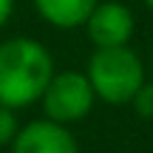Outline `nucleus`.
Listing matches in <instances>:
<instances>
[{
	"mask_svg": "<svg viewBox=\"0 0 153 153\" xmlns=\"http://www.w3.org/2000/svg\"><path fill=\"white\" fill-rule=\"evenodd\" d=\"M54 76L48 48L31 37H14L0 43V105L17 111L43 97Z\"/></svg>",
	"mask_w": 153,
	"mask_h": 153,
	"instance_id": "f257e3e1",
	"label": "nucleus"
},
{
	"mask_svg": "<svg viewBox=\"0 0 153 153\" xmlns=\"http://www.w3.org/2000/svg\"><path fill=\"white\" fill-rule=\"evenodd\" d=\"M11 11H14V0H0V28L9 23Z\"/></svg>",
	"mask_w": 153,
	"mask_h": 153,
	"instance_id": "1a4fd4ad",
	"label": "nucleus"
},
{
	"mask_svg": "<svg viewBox=\"0 0 153 153\" xmlns=\"http://www.w3.org/2000/svg\"><path fill=\"white\" fill-rule=\"evenodd\" d=\"M85 76L97 99H105L108 105H128L145 85V65L139 54L128 45L97 48L88 62Z\"/></svg>",
	"mask_w": 153,
	"mask_h": 153,
	"instance_id": "f03ea898",
	"label": "nucleus"
},
{
	"mask_svg": "<svg viewBox=\"0 0 153 153\" xmlns=\"http://www.w3.org/2000/svg\"><path fill=\"white\" fill-rule=\"evenodd\" d=\"M97 3L99 0H34V9L45 23L57 28H79L85 26Z\"/></svg>",
	"mask_w": 153,
	"mask_h": 153,
	"instance_id": "423d86ee",
	"label": "nucleus"
},
{
	"mask_svg": "<svg viewBox=\"0 0 153 153\" xmlns=\"http://www.w3.org/2000/svg\"><path fill=\"white\" fill-rule=\"evenodd\" d=\"M145 6H150V9H153V0H145Z\"/></svg>",
	"mask_w": 153,
	"mask_h": 153,
	"instance_id": "9d476101",
	"label": "nucleus"
},
{
	"mask_svg": "<svg viewBox=\"0 0 153 153\" xmlns=\"http://www.w3.org/2000/svg\"><path fill=\"white\" fill-rule=\"evenodd\" d=\"M40 99H43L45 119L71 125V122H79L82 116L91 114L97 94L82 71H60L48 79Z\"/></svg>",
	"mask_w": 153,
	"mask_h": 153,
	"instance_id": "7ed1b4c3",
	"label": "nucleus"
},
{
	"mask_svg": "<svg viewBox=\"0 0 153 153\" xmlns=\"http://www.w3.org/2000/svg\"><path fill=\"white\" fill-rule=\"evenodd\" d=\"M85 31L97 48L128 45V40L133 37V14L125 3L105 0V3H97L94 11L88 14Z\"/></svg>",
	"mask_w": 153,
	"mask_h": 153,
	"instance_id": "20e7f679",
	"label": "nucleus"
},
{
	"mask_svg": "<svg viewBox=\"0 0 153 153\" xmlns=\"http://www.w3.org/2000/svg\"><path fill=\"white\" fill-rule=\"evenodd\" d=\"M131 102H133V108H136V114L142 119H153V82H145Z\"/></svg>",
	"mask_w": 153,
	"mask_h": 153,
	"instance_id": "6e6552de",
	"label": "nucleus"
},
{
	"mask_svg": "<svg viewBox=\"0 0 153 153\" xmlns=\"http://www.w3.org/2000/svg\"><path fill=\"white\" fill-rule=\"evenodd\" d=\"M17 131H20V128H17V116H14V111L6 108V105H0V148L14 142Z\"/></svg>",
	"mask_w": 153,
	"mask_h": 153,
	"instance_id": "0eeeda50",
	"label": "nucleus"
},
{
	"mask_svg": "<svg viewBox=\"0 0 153 153\" xmlns=\"http://www.w3.org/2000/svg\"><path fill=\"white\" fill-rule=\"evenodd\" d=\"M11 153H79V148L65 125L51 119H37L17 131Z\"/></svg>",
	"mask_w": 153,
	"mask_h": 153,
	"instance_id": "39448f33",
	"label": "nucleus"
}]
</instances>
